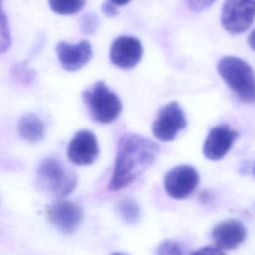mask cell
Instances as JSON below:
<instances>
[{
  "label": "cell",
  "instance_id": "obj_16",
  "mask_svg": "<svg viewBox=\"0 0 255 255\" xmlns=\"http://www.w3.org/2000/svg\"><path fill=\"white\" fill-rule=\"evenodd\" d=\"M119 212L127 222H135L139 217V207L131 199H124L119 203Z\"/></svg>",
  "mask_w": 255,
  "mask_h": 255
},
{
  "label": "cell",
  "instance_id": "obj_10",
  "mask_svg": "<svg viewBox=\"0 0 255 255\" xmlns=\"http://www.w3.org/2000/svg\"><path fill=\"white\" fill-rule=\"evenodd\" d=\"M99 154L98 141L95 134L90 130H80L71 139L67 155L77 165H88L93 163Z\"/></svg>",
  "mask_w": 255,
  "mask_h": 255
},
{
  "label": "cell",
  "instance_id": "obj_19",
  "mask_svg": "<svg viewBox=\"0 0 255 255\" xmlns=\"http://www.w3.org/2000/svg\"><path fill=\"white\" fill-rule=\"evenodd\" d=\"M80 26H81V30L84 34L90 35V34H93L97 30V28L99 26V20L94 14L89 13L82 17Z\"/></svg>",
  "mask_w": 255,
  "mask_h": 255
},
{
  "label": "cell",
  "instance_id": "obj_6",
  "mask_svg": "<svg viewBox=\"0 0 255 255\" xmlns=\"http://www.w3.org/2000/svg\"><path fill=\"white\" fill-rule=\"evenodd\" d=\"M187 125L183 111L177 102L162 107L152 124V133L160 141L173 140Z\"/></svg>",
  "mask_w": 255,
  "mask_h": 255
},
{
  "label": "cell",
  "instance_id": "obj_14",
  "mask_svg": "<svg viewBox=\"0 0 255 255\" xmlns=\"http://www.w3.org/2000/svg\"><path fill=\"white\" fill-rule=\"evenodd\" d=\"M18 132L21 138L34 143L41 140L45 133V127L42 120L35 114L23 116L18 123Z\"/></svg>",
  "mask_w": 255,
  "mask_h": 255
},
{
  "label": "cell",
  "instance_id": "obj_25",
  "mask_svg": "<svg viewBox=\"0 0 255 255\" xmlns=\"http://www.w3.org/2000/svg\"><path fill=\"white\" fill-rule=\"evenodd\" d=\"M129 1L130 0H109V2H111L115 6H124V5L128 4Z\"/></svg>",
  "mask_w": 255,
  "mask_h": 255
},
{
  "label": "cell",
  "instance_id": "obj_2",
  "mask_svg": "<svg viewBox=\"0 0 255 255\" xmlns=\"http://www.w3.org/2000/svg\"><path fill=\"white\" fill-rule=\"evenodd\" d=\"M217 71L242 102H255V74L244 60L234 56L223 57L217 64Z\"/></svg>",
  "mask_w": 255,
  "mask_h": 255
},
{
  "label": "cell",
  "instance_id": "obj_4",
  "mask_svg": "<svg viewBox=\"0 0 255 255\" xmlns=\"http://www.w3.org/2000/svg\"><path fill=\"white\" fill-rule=\"evenodd\" d=\"M37 175L40 185L57 196L68 195L77 184L76 173L54 158L43 159L39 164Z\"/></svg>",
  "mask_w": 255,
  "mask_h": 255
},
{
  "label": "cell",
  "instance_id": "obj_3",
  "mask_svg": "<svg viewBox=\"0 0 255 255\" xmlns=\"http://www.w3.org/2000/svg\"><path fill=\"white\" fill-rule=\"evenodd\" d=\"M83 99L92 118L101 124L112 123L121 114L122 104L119 97L102 81L85 91Z\"/></svg>",
  "mask_w": 255,
  "mask_h": 255
},
{
  "label": "cell",
  "instance_id": "obj_17",
  "mask_svg": "<svg viewBox=\"0 0 255 255\" xmlns=\"http://www.w3.org/2000/svg\"><path fill=\"white\" fill-rule=\"evenodd\" d=\"M156 255H184V251L178 242L164 240L156 248Z\"/></svg>",
  "mask_w": 255,
  "mask_h": 255
},
{
  "label": "cell",
  "instance_id": "obj_12",
  "mask_svg": "<svg viewBox=\"0 0 255 255\" xmlns=\"http://www.w3.org/2000/svg\"><path fill=\"white\" fill-rule=\"evenodd\" d=\"M57 56L62 67L70 72L83 68L92 58V47L89 41L83 40L77 44L60 42L56 47Z\"/></svg>",
  "mask_w": 255,
  "mask_h": 255
},
{
  "label": "cell",
  "instance_id": "obj_13",
  "mask_svg": "<svg viewBox=\"0 0 255 255\" xmlns=\"http://www.w3.org/2000/svg\"><path fill=\"white\" fill-rule=\"evenodd\" d=\"M247 231L243 223L236 219H227L218 223L211 232L216 247L232 250L238 247L246 238Z\"/></svg>",
  "mask_w": 255,
  "mask_h": 255
},
{
  "label": "cell",
  "instance_id": "obj_24",
  "mask_svg": "<svg viewBox=\"0 0 255 255\" xmlns=\"http://www.w3.org/2000/svg\"><path fill=\"white\" fill-rule=\"evenodd\" d=\"M248 44L252 50L255 51V30H253L248 36Z\"/></svg>",
  "mask_w": 255,
  "mask_h": 255
},
{
  "label": "cell",
  "instance_id": "obj_8",
  "mask_svg": "<svg viewBox=\"0 0 255 255\" xmlns=\"http://www.w3.org/2000/svg\"><path fill=\"white\" fill-rule=\"evenodd\" d=\"M143 54L140 41L130 36L117 38L110 49L111 62L122 69H131L138 64Z\"/></svg>",
  "mask_w": 255,
  "mask_h": 255
},
{
  "label": "cell",
  "instance_id": "obj_1",
  "mask_svg": "<svg viewBox=\"0 0 255 255\" xmlns=\"http://www.w3.org/2000/svg\"><path fill=\"white\" fill-rule=\"evenodd\" d=\"M158 152L159 146L154 141L138 134H125L118 143L110 189L130 185L154 162Z\"/></svg>",
  "mask_w": 255,
  "mask_h": 255
},
{
  "label": "cell",
  "instance_id": "obj_27",
  "mask_svg": "<svg viewBox=\"0 0 255 255\" xmlns=\"http://www.w3.org/2000/svg\"><path fill=\"white\" fill-rule=\"evenodd\" d=\"M111 255H127V254H123V253H113Z\"/></svg>",
  "mask_w": 255,
  "mask_h": 255
},
{
  "label": "cell",
  "instance_id": "obj_20",
  "mask_svg": "<svg viewBox=\"0 0 255 255\" xmlns=\"http://www.w3.org/2000/svg\"><path fill=\"white\" fill-rule=\"evenodd\" d=\"M15 76L17 77L18 80H20L22 83H25V84H29L33 79L32 71L29 70L28 67L24 63H22L16 67Z\"/></svg>",
  "mask_w": 255,
  "mask_h": 255
},
{
  "label": "cell",
  "instance_id": "obj_22",
  "mask_svg": "<svg viewBox=\"0 0 255 255\" xmlns=\"http://www.w3.org/2000/svg\"><path fill=\"white\" fill-rule=\"evenodd\" d=\"M190 255H226L222 249L214 246H204L193 251Z\"/></svg>",
  "mask_w": 255,
  "mask_h": 255
},
{
  "label": "cell",
  "instance_id": "obj_9",
  "mask_svg": "<svg viewBox=\"0 0 255 255\" xmlns=\"http://www.w3.org/2000/svg\"><path fill=\"white\" fill-rule=\"evenodd\" d=\"M47 217L50 222L65 234L76 231L83 219L79 205L71 201H58L47 207Z\"/></svg>",
  "mask_w": 255,
  "mask_h": 255
},
{
  "label": "cell",
  "instance_id": "obj_11",
  "mask_svg": "<svg viewBox=\"0 0 255 255\" xmlns=\"http://www.w3.org/2000/svg\"><path fill=\"white\" fill-rule=\"evenodd\" d=\"M237 136L238 132L226 124L214 127L210 129L204 141V156L210 160L221 159L229 151Z\"/></svg>",
  "mask_w": 255,
  "mask_h": 255
},
{
  "label": "cell",
  "instance_id": "obj_18",
  "mask_svg": "<svg viewBox=\"0 0 255 255\" xmlns=\"http://www.w3.org/2000/svg\"><path fill=\"white\" fill-rule=\"evenodd\" d=\"M0 33H1L0 49H1V52L4 53L10 47V44H11L9 25L4 12H2V15H1V32Z\"/></svg>",
  "mask_w": 255,
  "mask_h": 255
},
{
  "label": "cell",
  "instance_id": "obj_21",
  "mask_svg": "<svg viewBox=\"0 0 255 255\" xmlns=\"http://www.w3.org/2000/svg\"><path fill=\"white\" fill-rule=\"evenodd\" d=\"M190 10L200 12L210 7L216 0H185Z\"/></svg>",
  "mask_w": 255,
  "mask_h": 255
},
{
  "label": "cell",
  "instance_id": "obj_23",
  "mask_svg": "<svg viewBox=\"0 0 255 255\" xmlns=\"http://www.w3.org/2000/svg\"><path fill=\"white\" fill-rule=\"evenodd\" d=\"M102 11L107 17H110V18H113L118 14V10L116 9V6L111 2L104 3L102 5Z\"/></svg>",
  "mask_w": 255,
  "mask_h": 255
},
{
  "label": "cell",
  "instance_id": "obj_7",
  "mask_svg": "<svg viewBox=\"0 0 255 255\" xmlns=\"http://www.w3.org/2000/svg\"><path fill=\"white\" fill-rule=\"evenodd\" d=\"M199 183L196 169L190 165H178L170 169L164 176L163 184L169 196L183 199L189 196Z\"/></svg>",
  "mask_w": 255,
  "mask_h": 255
},
{
  "label": "cell",
  "instance_id": "obj_15",
  "mask_svg": "<svg viewBox=\"0 0 255 255\" xmlns=\"http://www.w3.org/2000/svg\"><path fill=\"white\" fill-rule=\"evenodd\" d=\"M86 0H49L50 8L60 15L76 14L83 9Z\"/></svg>",
  "mask_w": 255,
  "mask_h": 255
},
{
  "label": "cell",
  "instance_id": "obj_26",
  "mask_svg": "<svg viewBox=\"0 0 255 255\" xmlns=\"http://www.w3.org/2000/svg\"><path fill=\"white\" fill-rule=\"evenodd\" d=\"M252 170H253V173H254V176H255V162H254V164L252 166Z\"/></svg>",
  "mask_w": 255,
  "mask_h": 255
},
{
  "label": "cell",
  "instance_id": "obj_5",
  "mask_svg": "<svg viewBox=\"0 0 255 255\" xmlns=\"http://www.w3.org/2000/svg\"><path fill=\"white\" fill-rule=\"evenodd\" d=\"M255 0H225L221 12V24L230 34H241L253 23Z\"/></svg>",
  "mask_w": 255,
  "mask_h": 255
}]
</instances>
